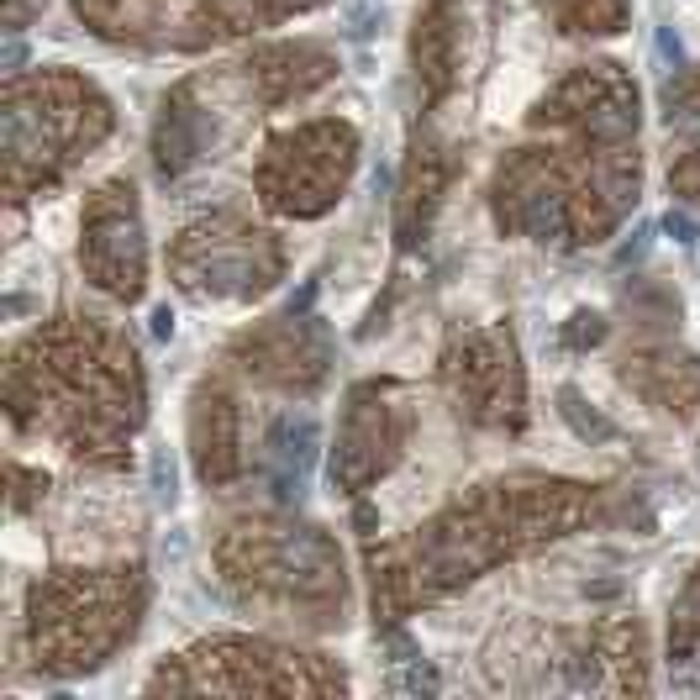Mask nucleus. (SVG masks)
<instances>
[{
	"label": "nucleus",
	"mask_w": 700,
	"mask_h": 700,
	"mask_svg": "<svg viewBox=\"0 0 700 700\" xmlns=\"http://www.w3.org/2000/svg\"><path fill=\"white\" fill-rule=\"evenodd\" d=\"M84 264L90 274L133 300L142 290V238H137V211L133 190L111 185L101 190V200L90 206V238H84Z\"/></svg>",
	"instance_id": "f257e3e1"
},
{
	"label": "nucleus",
	"mask_w": 700,
	"mask_h": 700,
	"mask_svg": "<svg viewBox=\"0 0 700 700\" xmlns=\"http://www.w3.org/2000/svg\"><path fill=\"white\" fill-rule=\"evenodd\" d=\"M658 54H664V58H679V37H674L669 27L658 32Z\"/></svg>",
	"instance_id": "39448f33"
},
{
	"label": "nucleus",
	"mask_w": 700,
	"mask_h": 700,
	"mask_svg": "<svg viewBox=\"0 0 700 700\" xmlns=\"http://www.w3.org/2000/svg\"><path fill=\"white\" fill-rule=\"evenodd\" d=\"M22 58H27V48H22V43H11V48H5V69H16Z\"/></svg>",
	"instance_id": "0eeeda50"
},
{
	"label": "nucleus",
	"mask_w": 700,
	"mask_h": 700,
	"mask_svg": "<svg viewBox=\"0 0 700 700\" xmlns=\"http://www.w3.org/2000/svg\"><path fill=\"white\" fill-rule=\"evenodd\" d=\"M559 401H564V416L574 422V432H579V437H611V422H600L595 411H579V395H574V390H564Z\"/></svg>",
	"instance_id": "f03ea898"
},
{
	"label": "nucleus",
	"mask_w": 700,
	"mask_h": 700,
	"mask_svg": "<svg viewBox=\"0 0 700 700\" xmlns=\"http://www.w3.org/2000/svg\"><path fill=\"white\" fill-rule=\"evenodd\" d=\"M153 332H159V337H169V332H174V317H169V311H159V317H153Z\"/></svg>",
	"instance_id": "423d86ee"
},
{
	"label": "nucleus",
	"mask_w": 700,
	"mask_h": 700,
	"mask_svg": "<svg viewBox=\"0 0 700 700\" xmlns=\"http://www.w3.org/2000/svg\"><path fill=\"white\" fill-rule=\"evenodd\" d=\"M600 332H606V326H600V317L579 311V317H574V332H569V343H574V348H585V343H600Z\"/></svg>",
	"instance_id": "20e7f679"
},
{
	"label": "nucleus",
	"mask_w": 700,
	"mask_h": 700,
	"mask_svg": "<svg viewBox=\"0 0 700 700\" xmlns=\"http://www.w3.org/2000/svg\"><path fill=\"white\" fill-rule=\"evenodd\" d=\"M664 232H669L679 248H696V238H700L696 216H685V211H669V216H664Z\"/></svg>",
	"instance_id": "7ed1b4c3"
}]
</instances>
